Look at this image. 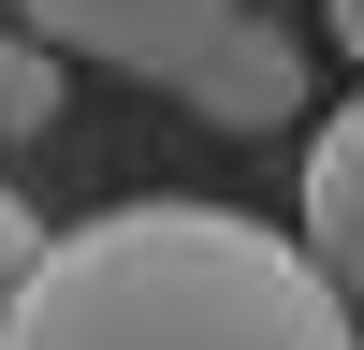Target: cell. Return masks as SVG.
I'll return each instance as SVG.
<instances>
[{
  "label": "cell",
  "instance_id": "6da1fadb",
  "mask_svg": "<svg viewBox=\"0 0 364 350\" xmlns=\"http://www.w3.org/2000/svg\"><path fill=\"white\" fill-rule=\"evenodd\" d=\"M0 350H364V321L306 233L233 204H102L0 307Z\"/></svg>",
  "mask_w": 364,
  "mask_h": 350
},
{
  "label": "cell",
  "instance_id": "7a4b0ae2",
  "mask_svg": "<svg viewBox=\"0 0 364 350\" xmlns=\"http://www.w3.org/2000/svg\"><path fill=\"white\" fill-rule=\"evenodd\" d=\"M58 58L146 73L161 102H190L204 132H291L306 117V44L262 0H15Z\"/></svg>",
  "mask_w": 364,
  "mask_h": 350
},
{
  "label": "cell",
  "instance_id": "277c9868",
  "mask_svg": "<svg viewBox=\"0 0 364 350\" xmlns=\"http://www.w3.org/2000/svg\"><path fill=\"white\" fill-rule=\"evenodd\" d=\"M58 88H73V73H58V44H44V29H15V44H0V146L58 132Z\"/></svg>",
  "mask_w": 364,
  "mask_h": 350
},
{
  "label": "cell",
  "instance_id": "3957f363",
  "mask_svg": "<svg viewBox=\"0 0 364 350\" xmlns=\"http://www.w3.org/2000/svg\"><path fill=\"white\" fill-rule=\"evenodd\" d=\"M306 262L350 292V321H364V102L306 132Z\"/></svg>",
  "mask_w": 364,
  "mask_h": 350
},
{
  "label": "cell",
  "instance_id": "5b68a950",
  "mask_svg": "<svg viewBox=\"0 0 364 350\" xmlns=\"http://www.w3.org/2000/svg\"><path fill=\"white\" fill-rule=\"evenodd\" d=\"M44 248H58V233H44V204H29L15 175H0V307H15L29 277H44Z\"/></svg>",
  "mask_w": 364,
  "mask_h": 350
},
{
  "label": "cell",
  "instance_id": "8992f818",
  "mask_svg": "<svg viewBox=\"0 0 364 350\" xmlns=\"http://www.w3.org/2000/svg\"><path fill=\"white\" fill-rule=\"evenodd\" d=\"M321 29L350 44V73H364V0H321Z\"/></svg>",
  "mask_w": 364,
  "mask_h": 350
}]
</instances>
